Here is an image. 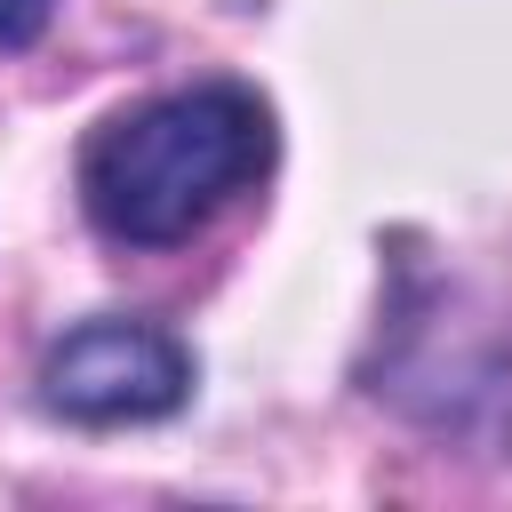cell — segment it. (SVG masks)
Here are the masks:
<instances>
[{"mask_svg":"<svg viewBox=\"0 0 512 512\" xmlns=\"http://www.w3.org/2000/svg\"><path fill=\"white\" fill-rule=\"evenodd\" d=\"M280 128L264 88L248 80H192L112 112L80 144V208L112 248H184L200 240L240 192L272 176Z\"/></svg>","mask_w":512,"mask_h":512,"instance_id":"obj_1","label":"cell"},{"mask_svg":"<svg viewBox=\"0 0 512 512\" xmlns=\"http://www.w3.org/2000/svg\"><path fill=\"white\" fill-rule=\"evenodd\" d=\"M192 384H200L192 344L136 312H96L40 352V408L80 432L168 424L176 408H192Z\"/></svg>","mask_w":512,"mask_h":512,"instance_id":"obj_2","label":"cell"},{"mask_svg":"<svg viewBox=\"0 0 512 512\" xmlns=\"http://www.w3.org/2000/svg\"><path fill=\"white\" fill-rule=\"evenodd\" d=\"M48 16H56V0H0V56H24V48H40Z\"/></svg>","mask_w":512,"mask_h":512,"instance_id":"obj_3","label":"cell"}]
</instances>
